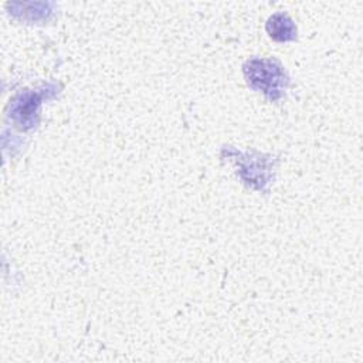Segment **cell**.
<instances>
[{
	"mask_svg": "<svg viewBox=\"0 0 363 363\" xmlns=\"http://www.w3.org/2000/svg\"><path fill=\"white\" fill-rule=\"evenodd\" d=\"M242 72L248 85L271 101H278L289 84L286 71L274 58H250L242 65Z\"/></svg>",
	"mask_w": 363,
	"mask_h": 363,
	"instance_id": "6da1fadb",
	"label": "cell"
},
{
	"mask_svg": "<svg viewBox=\"0 0 363 363\" xmlns=\"http://www.w3.org/2000/svg\"><path fill=\"white\" fill-rule=\"evenodd\" d=\"M228 157L237 166L238 176L252 189L268 191L272 179L274 160L269 155L254 152H241L233 146L223 147V157Z\"/></svg>",
	"mask_w": 363,
	"mask_h": 363,
	"instance_id": "7a4b0ae2",
	"label": "cell"
},
{
	"mask_svg": "<svg viewBox=\"0 0 363 363\" xmlns=\"http://www.w3.org/2000/svg\"><path fill=\"white\" fill-rule=\"evenodd\" d=\"M55 89H57L55 85H47L40 91H24L18 94L10 104V108H11L10 116L23 129L34 128L38 121L37 116H38V108L41 105V101L47 98L50 92H55Z\"/></svg>",
	"mask_w": 363,
	"mask_h": 363,
	"instance_id": "3957f363",
	"label": "cell"
},
{
	"mask_svg": "<svg viewBox=\"0 0 363 363\" xmlns=\"http://www.w3.org/2000/svg\"><path fill=\"white\" fill-rule=\"evenodd\" d=\"M267 31L275 41H292L296 38V26L285 13H275L267 21Z\"/></svg>",
	"mask_w": 363,
	"mask_h": 363,
	"instance_id": "277c9868",
	"label": "cell"
}]
</instances>
